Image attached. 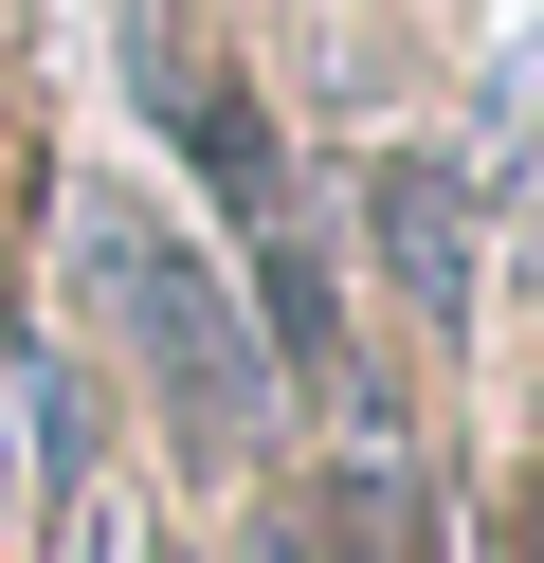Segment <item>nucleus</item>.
I'll return each instance as SVG.
<instances>
[{"instance_id":"f257e3e1","label":"nucleus","mask_w":544,"mask_h":563,"mask_svg":"<svg viewBox=\"0 0 544 563\" xmlns=\"http://www.w3.org/2000/svg\"><path fill=\"white\" fill-rule=\"evenodd\" d=\"M73 291H91V328L145 364V400H164L181 454H254V437H273V345H254L236 273L181 255V219H145V200H73Z\"/></svg>"},{"instance_id":"f03ea898","label":"nucleus","mask_w":544,"mask_h":563,"mask_svg":"<svg viewBox=\"0 0 544 563\" xmlns=\"http://www.w3.org/2000/svg\"><path fill=\"white\" fill-rule=\"evenodd\" d=\"M145 128H164V146H181V164L218 183V219H236V236H273V219H290V164H273V110H254V91L218 74V55L145 37Z\"/></svg>"},{"instance_id":"7ed1b4c3","label":"nucleus","mask_w":544,"mask_h":563,"mask_svg":"<svg viewBox=\"0 0 544 563\" xmlns=\"http://www.w3.org/2000/svg\"><path fill=\"white\" fill-rule=\"evenodd\" d=\"M381 273H399V309H418V328H471V183H454L435 146L381 164Z\"/></svg>"}]
</instances>
